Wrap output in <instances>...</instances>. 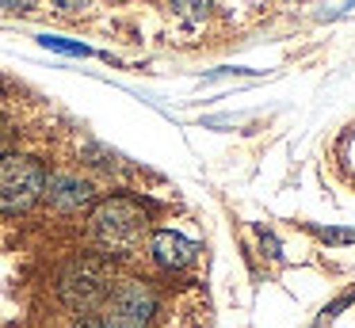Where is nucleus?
I'll use <instances>...</instances> for the list:
<instances>
[{"mask_svg": "<svg viewBox=\"0 0 355 328\" xmlns=\"http://www.w3.org/2000/svg\"><path fill=\"white\" fill-rule=\"evenodd\" d=\"M88 236L103 259H130L149 241V206L138 195H107L88 210Z\"/></svg>", "mask_w": 355, "mask_h": 328, "instance_id": "nucleus-1", "label": "nucleus"}, {"mask_svg": "<svg viewBox=\"0 0 355 328\" xmlns=\"http://www.w3.org/2000/svg\"><path fill=\"white\" fill-rule=\"evenodd\" d=\"M115 271H111V259H103L100 252H85V256H73L69 264L58 271V302L65 309H73L77 317H96V309L103 305Z\"/></svg>", "mask_w": 355, "mask_h": 328, "instance_id": "nucleus-2", "label": "nucleus"}, {"mask_svg": "<svg viewBox=\"0 0 355 328\" xmlns=\"http://www.w3.org/2000/svg\"><path fill=\"white\" fill-rule=\"evenodd\" d=\"M46 164L35 153H0V214H27L42 202Z\"/></svg>", "mask_w": 355, "mask_h": 328, "instance_id": "nucleus-3", "label": "nucleus"}, {"mask_svg": "<svg viewBox=\"0 0 355 328\" xmlns=\"http://www.w3.org/2000/svg\"><path fill=\"white\" fill-rule=\"evenodd\" d=\"M100 328H153L157 320V290L146 279H115L96 309Z\"/></svg>", "mask_w": 355, "mask_h": 328, "instance_id": "nucleus-4", "label": "nucleus"}, {"mask_svg": "<svg viewBox=\"0 0 355 328\" xmlns=\"http://www.w3.org/2000/svg\"><path fill=\"white\" fill-rule=\"evenodd\" d=\"M42 202L58 214H80V210H92L96 202V183L85 180L77 172H58L46 175V191H42Z\"/></svg>", "mask_w": 355, "mask_h": 328, "instance_id": "nucleus-5", "label": "nucleus"}, {"mask_svg": "<svg viewBox=\"0 0 355 328\" xmlns=\"http://www.w3.org/2000/svg\"><path fill=\"white\" fill-rule=\"evenodd\" d=\"M149 256L161 271H187L199 259V244L176 229H157V233H149Z\"/></svg>", "mask_w": 355, "mask_h": 328, "instance_id": "nucleus-6", "label": "nucleus"}, {"mask_svg": "<svg viewBox=\"0 0 355 328\" xmlns=\"http://www.w3.org/2000/svg\"><path fill=\"white\" fill-rule=\"evenodd\" d=\"M168 4H172V12H176L180 19L202 23V19H207V12L214 8V0H168Z\"/></svg>", "mask_w": 355, "mask_h": 328, "instance_id": "nucleus-7", "label": "nucleus"}, {"mask_svg": "<svg viewBox=\"0 0 355 328\" xmlns=\"http://www.w3.org/2000/svg\"><path fill=\"white\" fill-rule=\"evenodd\" d=\"M306 229L329 244H355V229H317V225H306Z\"/></svg>", "mask_w": 355, "mask_h": 328, "instance_id": "nucleus-8", "label": "nucleus"}, {"mask_svg": "<svg viewBox=\"0 0 355 328\" xmlns=\"http://www.w3.org/2000/svg\"><path fill=\"white\" fill-rule=\"evenodd\" d=\"M42 46H50V50H62V53H77V58H88V46L80 42H65V38H42Z\"/></svg>", "mask_w": 355, "mask_h": 328, "instance_id": "nucleus-9", "label": "nucleus"}, {"mask_svg": "<svg viewBox=\"0 0 355 328\" xmlns=\"http://www.w3.org/2000/svg\"><path fill=\"white\" fill-rule=\"evenodd\" d=\"M39 0H0V12H31Z\"/></svg>", "mask_w": 355, "mask_h": 328, "instance_id": "nucleus-10", "label": "nucleus"}, {"mask_svg": "<svg viewBox=\"0 0 355 328\" xmlns=\"http://www.w3.org/2000/svg\"><path fill=\"white\" fill-rule=\"evenodd\" d=\"M58 8H65V12H77V8H85L88 0H54Z\"/></svg>", "mask_w": 355, "mask_h": 328, "instance_id": "nucleus-11", "label": "nucleus"}, {"mask_svg": "<svg viewBox=\"0 0 355 328\" xmlns=\"http://www.w3.org/2000/svg\"><path fill=\"white\" fill-rule=\"evenodd\" d=\"M8 141H12V130L0 122V153H8Z\"/></svg>", "mask_w": 355, "mask_h": 328, "instance_id": "nucleus-12", "label": "nucleus"}, {"mask_svg": "<svg viewBox=\"0 0 355 328\" xmlns=\"http://www.w3.org/2000/svg\"><path fill=\"white\" fill-rule=\"evenodd\" d=\"M73 328H100V320H96V317H77V320H73Z\"/></svg>", "mask_w": 355, "mask_h": 328, "instance_id": "nucleus-13", "label": "nucleus"}]
</instances>
